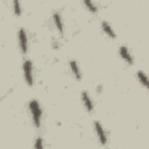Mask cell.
<instances>
[{
	"label": "cell",
	"instance_id": "obj_1",
	"mask_svg": "<svg viewBox=\"0 0 149 149\" xmlns=\"http://www.w3.org/2000/svg\"><path fill=\"white\" fill-rule=\"evenodd\" d=\"M29 109H30V114L33 118V122L35 125V127H40L41 126V119H42V109L40 106V102L37 100H30L29 102Z\"/></svg>",
	"mask_w": 149,
	"mask_h": 149
},
{
	"label": "cell",
	"instance_id": "obj_2",
	"mask_svg": "<svg viewBox=\"0 0 149 149\" xmlns=\"http://www.w3.org/2000/svg\"><path fill=\"white\" fill-rule=\"evenodd\" d=\"M23 76L28 86H33L34 84V74H33V63L29 59L23 62Z\"/></svg>",
	"mask_w": 149,
	"mask_h": 149
},
{
	"label": "cell",
	"instance_id": "obj_3",
	"mask_svg": "<svg viewBox=\"0 0 149 149\" xmlns=\"http://www.w3.org/2000/svg\"><path fill=\"white\" fill-rule=\"evenodd\" d=\"M17 41H19V47H20L21 52L27 54L28 52V36L23 28H21L17 33Z\"/></svg>",
	"mask_w": 149,
	"mask_h": 149
},
{
	"label": "cell",
	"instance_id": "obj_4",
	"mask_svg": "<svg viewBox=\"0 0 149 149\" xmlns=\"http://www.w3.org/2000/svg\"><path fill=\"white\" fill-rule=\"evenodd\" d=\"M94 129H95L97 136H98V139H99V142H100L102 146H105V144L107 143V134H106V132H105L102 125H101L99 121H95V122H94Z\"/></svg>",
	"mask_w": 149,
	"mask_h": 149
},
{
	"label": "cell",
	"instance_id": "obj_5",
	"mask_svg": "<svg viewBox=\"0 0 149 149\" xmlns=\"http://www.w3.org/2000/svg\"><path fill=\"white\" fill-rule=\"evenodd\" d=\"M119 54H120L121 58H122L127 64L132 65V64L134 63L133 56H132V54L129 52V50H128V48H127L126 45H121V47H120V49H119Z\"/></svg>",
	"mask_w": 149,
	"mask_h": 149
},
{
	"label": "cell",
	"instance_id": "obj_6",
	"mask_svg": "<svg viewBox=\"0 0 149 149\" xmlns=\"http://www.w3.org/2000/svg\"><path fill=\"white\" fill-rule=\"evenodd\" d=\"M81 100H83V104H84L85 108L87 109V112H92L94 105H93V101H92V99H91V97H90L87 91H83L81 92Z\"/></svg>",
	"mask_w": 149,
	"mask_h": 149
},
{
	"label": "cell",
	"instance_id": "obj_7",
	"mask_svg": "<svg viewBox=\"0 0 149 149\" xmlns=\"http://www.w3.org/2000/svg\"><path fill=\"white\" fill-rule=\"evenodd\" d=\"M52 19H54V23H55L56 29L58 30V33H59L61 35H63V34H64V26H63L62 16L59 15V13H54Z\"/></svg>",
	"mask_w": 149,
	"mask_h": 149
},
{
	"label": "cell",
	"instance_id": "obj_8",
	"mask_svg": "<svg viewBox=\"0 0 149 149\" xmlns=\"http://www.w3.org/2000/svg\"><path fill=\"white\" fill-rule=\"evenodd\" d=\"M69 64H70V69H71L72 74L74 76V78H76L77 80H80V79H81V71H80V69H79L78 63H77L74 59H71Z\"/></svg>",
	"mask_w": 149,
	"mask_h": 149
},
{
	"label": "cell",
	"instance_id": "obj_9",
	"mask_svg": "<svg viewBox=\"0 0 149 149\" xmlns=\"http://www.w3.org/2000/svg\"><path fill=\"white\" fill-rule=\"evenodd\" d=\"M101 28H102V30L105 31V34L108 36V37H111V38H115L116 37V35H115V31L113 30V28H112V26L108 23V22H101Z\"/></svg>",
	"mask_w": 149,
	"mask_h": 149
},
{
	"label": "cell",
	"instance_id": "obj_10",
	"mask_svg": "<svg viewBox=\"0 0 149 149\" xmlns=\"http://www.w3.org/2000/svg\"><path fill=\"white\" fill-rule=\"evenodd\" d=\"M85 7L91 12V13H97L98 12V8L95 6V3L93 2V0H83Z\"/></svg>",
	"mask_w": 149,
	"mask_h": 149
},
{
	"label": "cell",
	"instance_id": "obj_11",
	"mask_svg": "<svg viewBox=\"0 0 149 149\" xmlns=\"http://www.w3.org/2000/svg\"><path fill=\"white\" fill-rule=\"evenodd\" d=\"M13 10H14V14H15L16 16H20V15H21L22 9H21L20 0H13Z\"/></svg>",
	"mask_w": 149,
	"mask_h": 149
},
{
	"label": "cell",
	"instance_id": "obj_12",
	"mask_svg": "<svg viewBox=\"0 0 149 149\" xmlns=\"http://www.w3.org/2000/svg\"><path fill=\"white\" fill-rule=\"evenodd\" d=\"M137 78H139V80H140V83L144 86V87H147L148 86V79H147V74L143 72V71H139L137 72Z\"/></svg>",
	"mask_w": 149,
	"mask_h": 149
},
{
	"label": "cell",
	"instance_id": "obj_13",
	"mask_svg": "<svg viewBox=\"0 0 149 149\" xmlns=\"http://www.w3.org/2000/svg\"><path fill=\"white\" fill-rule=\"evenodd\" d=\"M34 147L35 148H43V140L41 139V137H37L36 139V141H35V144H34Z\"/></svg>",
	"mask_w": 149,
	"mask_h": 149
}]
</instances>
